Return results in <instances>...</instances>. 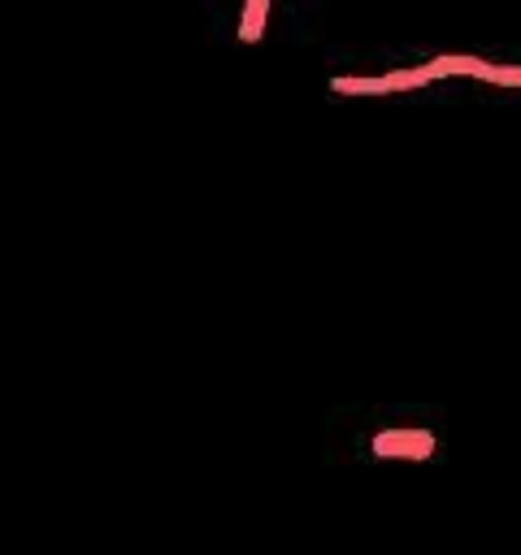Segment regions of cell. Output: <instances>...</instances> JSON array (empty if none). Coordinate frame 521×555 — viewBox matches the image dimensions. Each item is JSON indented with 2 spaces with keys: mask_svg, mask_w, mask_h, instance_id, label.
I'll use <instances>...</instances> for the list:
<instances>
[{
  "mask_svg": "<svg viewBox=\"0 0 521 555\" xmlns=\"http://www.w3.org/2000/svg\"><path fill=\"white\" fill-rule=\"evenodd\" d=\"M265 13H269V0H243V22H239V39L243 43H256L260 39Z\"/></svg>",
  "mask_w": 521,
  "mask_h": 555,
  "instance_id": "3957f363",
  "label": "cell"
},
{
  "mask_svg": "<svg viewBox=\"0 0 521 555\" xmlns=\"http://www.w3.org/2000/svg\"><path fill=\"white\" fill-rule=\"evenodd\" d=\"M425 87L421 69H386L378 78H334L330 91L334 95H391V91H412Z\"/></svg>",
  "mask_w": 521,
  "mask_h": 555,
  "instance_id": "7a4b0ae2",
  "label": "cell"
},
{
  "mask_svg": "<svg viewBox=\"0 0 521 555\" xmlns=\"http://www.w3.org/2000/svg\"><path fill=\"white\" fill-rule=\"evenodd\" d=\"M369 455L386 464H430L439 455V434L430 425H386L369 438Z\"/></svg>",
  "mask_w": 521,
  "mask_h": 555,
  "instance_id": "6da1fadb",
  "label": "cell"
}]
</instances>
